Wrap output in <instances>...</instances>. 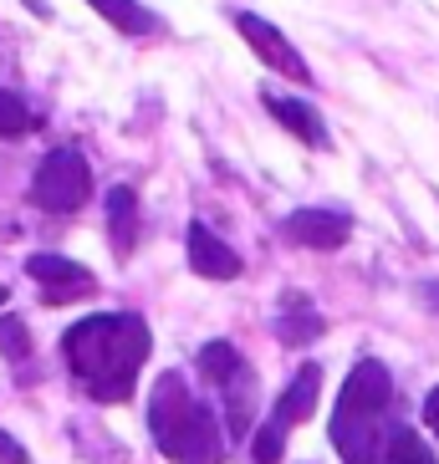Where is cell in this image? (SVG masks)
I'll return each mask as SVG.
<instances>
[{"label":"cell","mask_w":439,"mask_h":464,"mask_svg":"<svg viewBox=\"0 0 439 464\" xmlns=\"http://www.w3.org/2000/svg\"><path fill=\"white\" fill-rule=\"evenodd\" d=\"M153 332L138 312H97L62 332L67 372L83 382L93 403H128L138 388V372L149 362Z\"/></svg>","instance_id":"1"},{"label":"cell","mask_w":439,"mask_h":464,"mask_svg":"<svg viewBox=\"0 0 439 464\" xmlns=\"http://www.w3.org/2000/svg\"><path fill=\"white\" fill-rule=\"evenodd\" d=\"M394 409V372L378 357H357L343 378L337 409H332L327 439L343 454V464H378L384 459V419Z\"/></svg>","instance_id":"2"},{"label":"cell","mask_w":439,"mask_h":464,"mask_svg":"<svg viewBox=\"0 0 439 464\" xmlns=\"http://www.w3.org/2000/svg\"><path fill=\"white\" fill-rule=\"evenodd\" d=\"M149 434H153V450L164 454L169 464H220L225 459L215 409L205 398L190 393V382H184L179 368L159 372V382H153Z\"/></svg>","instance_id":"3"},{"label":"cell","mask_w":439,"mask_h":464,"mask_svg":"<svg viewBox=\"0 0 439 464\" xmlns=\"http://www.w3.org/2000/svg\"><path fill=\"white\" fill-rule=\"evenodd\" d=\"M31 199L46 209V215H77V209L93 199V169L77 149H52L36 164L31 179Z\"/></svg>","instance_id":"4"},{"label":"cell","mask_w":439,"mask_h":464,"mask_svg":"<svg viewBox=\"0 0 439 464\" xmlns=\"http://www.w3.org/2000/svg\"><path fill=\"white\" fill-rule=\"evenodd\" d=\"M230 21H235V31H240V42L261 56L271 72H281V77H291V82H317L312 67H307V56L297 52V46L271 26V21H261L256 11H230Z\"/></svg>","instance_id":"5"},{"label":"cell","mask_w":439,"mask_h":464,"mask_svg":"<svg viewBox=\"0 0 439 464\" xmlns=\"http://www.w3.org/2000/svg\"><path fill=\"white\" fill-rule=\"evenodd\" d=\"M281 240H291V246H302V250H343L353 240V215L332 209V205L291 209L281 219Z\"/></svg>","instance_id":"6"},{"label":"cell","mask_w":439,"mask_h":464,"mask_svg":"<svg viewBox=\"0 0 439 464\" xmlns=\"http://www.w3.org/2000/svg\"><path fill=\"white\" fill-rule=\"evenodd\" d=\"M26 276L42 286V301H52V306L83 301L97 291V276L87 271V266H77V260H67V256H46V250L26 260Z\"/></svg>","instance_id":"7"},{"label":"cell","mask_w":439,"mask_h":464,"mask_svg":"<svg viewBox=\"0 0 439 464\" xmlns=\"http://www.w3.org/2000/svg\"><path fill=\"white\" fill-rule=\"evenodd\" d=\"M184 250H190V271L200 276V281H235V276L246 271L240 250H235L230 240H220V235L210 230V225H200V219L184 230Z\"/></svg>","instance_id":"8"},{"label":"cell","mask_w":439,"mask_h":464,"mask_svg":"<svg viewBox=\"0 0 439 464\" xmlns=\"http://www.w3.org/2000/svg\"><path fill=\"white\" fill-rule=\"evenodd\" d=\"M261 102H266V112H271V118H276L281 128H287L291 138H302L307 149H332V133H327L322 112H317L312 102H302V97H287V92H276V87H266Z\"/></svg>","instance_id":"9"},{"label":"cell","mask_w":439,"mask_h":464,"mask_svg":"<svg viewBox=\"0 0 439 464\" xmlns=\"http://www.w3.org/2000/svg\"><path fill=\"white\" fill-rule=\"evenodd\" d=\"M317 403H322V362H302L297 368V378L287 382V393L276 398L271 409V423H281V429H297V423H307L317 413Z\"/></svg>","instance_id":"10"},{"label":"cell","mask_w":439,"mask_h":464,"mask_svg":"<svg viewBox=\"0 0 439 464\" xmlns=\"http://www.w3.org/2000/svg\"><path fill=\"white\" fill-rule=\"evenodd\" d=\"M220 398H225V429H230V439H246L256 429V409H261V382H256L250 362H240L230 378L220 382Z\"/></svg>","instance_id":"11"},{"label":"cell","mask_w":439,"mask_h":464,"mask_svg":"<svg viewBox=\"0 0 439 464\" xmlns=\"http://www.w3.org/2000/svg\"><path fill=\"white\" fill-rule=\"evenodd\" d=\"M102 21H108L118 36H133V42H149V36H164V15L149 11L143 0H87Z\"/></svg>","instance_id":"12"},{"label":"cell","mask_w":439,"mask_h":464,"mask_svg":"<svg viewBox=\"0 0 439 464\" xmlns=\"http://www.w3.org/2000/svg\"><path fill=\"white\" fill-rule=\"evenodd\" d=\"M322 312H317L312 301L302 296V291H287L281 296V316H276V337L287 342V347H307V342L322 337Z\"/></svg>","instance_id":"13"},{"label":"cell","mask_w":439,"mask_h":464,"mask_svg":"<svg viewBox=\"0 0 439 464\" xmlns=\"http://www.w3.org/2000/svg\"><path fill=\"white\" fill-rule=\"evenodd\" d=\"M108 225H112V250H118V256H133V246H138V194L128 189V184H118V189L108 194Z\"/></svg>","instance_id":"14"},{"label":"cell","mask_w":439,"mask_h":464,"mask_svg":"<svg viewBox=\"0 0 439 464\" xmlns=\"http://www.w3.org/2000/svg\"><path fill=\"white\" fill-rule=\"evenodd\" d=\"M384 464H439V459L409 423H398L394 434H388V444H384Z\"/></svg>","instance_id":"15"},{"label":"cell","mask_w":439,"mask_h":464,"mask_svg":"<svg viewBox=\"0 0 439 464\" xmlns=\"http://www.w3.org/2000/svg\"><path fill=\"white\" fill-rule=\"evenodd\" d=\"M36 123H42V118H36V112H31L15 92H5V87H0V138H26Z\"/></svg>","instance_id":"16"},{"label":"cell","mask_w":439,"mask_h":464,"mask_svg":"<svg viewBox=\"0 0 439 464\" xmlns=\"http://www.w3.org/2000/svg\"><path fill=\"white\" fill-rule=\"evenodd\" d=\"M0 357H5V362H26L31 357V327L11 312L0 316Z\"/></svg>","instance_id":"17"},{"label":"cell","mask_w":439,"mask_h":464,"mask_svg":"<svg viewBox=\"0 0 439 464\" xmlns=\"http://www.w3.org/2000/svg\"><path fill=\"white\" fill-rule=\"evenodd\" d=\"M281 454H287V429L266 419L256 429V444H250V464H281Z\"/></svg>","instance_id":"18"},{"label":"cell","mask_w":439,"mask_h":464,"mask_svg":"<svg viewBox=\"0 0 439 464\" xmlns=\"http://www.w3.org/2000/svg\"><path fill=\"white\" fill-rule=\"evenodd\" d=\"M0 464H31V454L21 450V444H15V439L5 434V429H0Z\"/></svg>","instance_id":"19"},{"label":"cell","mask_w":439,"mask_h":464,"mask_svg":"<svg viewBox=\"0 0 439 464\" xmlns=\"http://www.w3.org/2000/svg\"><path fill=\"white\" fill-rule=\"evenodd\" d=\"M424 429L439 439V382H434V388L424 393Z\"/></svg>","instance_id":"20"},{"label":"cell","mask_w":439,"mask_h":464,"mask_svg":"<svg viewBox=\"0 0 439 464\" xmlns=\"http://www.w3.org/2000/svg\"><path fill=\"white\" fill-rule=\"evenodd\" d=\"M419 301H424L429 312H439V281H424V286H419Z\"/></svg>","instance_id":"21"},{"label":"cell","mask_w":439,"mask_h":464,"mask_svg":"<svg viewBox=\"0 0 439 464\" xmlns=\"http://www.w3.org/2000/svg\"><path fill=\"white\" fill-rule=\"evenodd\" d=\"M26 5H31L36 15H42V21H52V5H46V0H26Z\"/></svg>","instance_id":"22"}]
</instances>
